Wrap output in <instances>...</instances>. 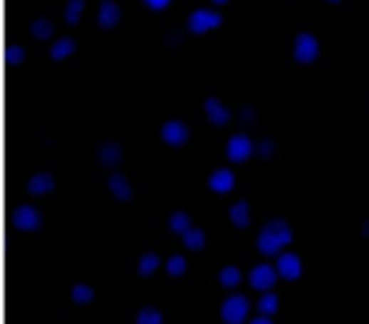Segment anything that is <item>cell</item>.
Returning <instances> with one entry per match:
<instances>
[{
    "label": "cell",
    "mask_w": 369,
    "mask_h": 324,
    "mask_svg": "<svg viewBox=\"0 0 369 324\" xmlns=\"http://www.w3.org/2000/svg\"><path fill=\"white\" fill-rule=\"evenodd\" d=\"M293 241V228L289 221L284 218H274L263 226L256 236V248L263 256H279L289 243Z\"/></svg>",
    "instance_id": "6da1fadb"
},
{
    "label": "cell",
    "mask_w": 369,
    "mask_h": 324,
    "mask_svg": "<svg viewBox=\"0 0 369 324\" xmlns=\"http://www.w3.org/2000/svg\"><path fill=\"white\" fill-rule=\"evenodd\" d=\"M291 56H293V61L301 64V66H311V64H316L321 56L319 36L313 34V31H301V34H296L293 46H291Z\"/></svg>",
    "instance_id": "7a4b0ae2"
},
{
    "label": "cell",
    "mask_w": 369,
    "mask_h": 324,
    "mask_svg": "<svg viewBox=\"0 0 369 324\" xmlns=\"http://www.w3.org/2000/svg\"><path fill=\"white\" fill-rule=\"evenodd\" d=\"M225 23L223 13H218L215 8H197L187 16V31L192 36H207L218 31L220 26Z\"/></svg>",
    "instance_id": "3957f363"
},
{
    "label": "cell",
    "mask_w": 369,
    "mask_h": 324,
    "mask_svg": "<svg viewBox=\"0 0 369 324\" xmlns=\"http://www.w3.org/2000/svg\"><path fill=\"white\" fill-rule=\"evenodd\" d=\"M251 299L246 294H228L220 304V317L225 324H243L251 314Z\"/></svg>",
    "instance_id": "277c9868"
},
{
    "label": "cell",
    "mask_w": 369,
    "mask_h": 324,
    "mask_svg": "<svg viewBox=\"0 0 369 324\" xmlns=\"http://www.w3.org/2000/svg\"><path fill=\"white\" fill-rule=\"evenodd\" d=\"M160 140L167 147H184L192 140V127L184 119H167L160 127Z\"/></svg>",
    "instance_id": "5b68a950"
},
{
    "label": "cell",
    "mask_w": 369,
    "mask_h": 324,
    "mask_svg": "<svg viewBox=\"0 0 369 324\" xmlns=\"http://www.w3.org/2000/svg\"><path fill=\"white\" fill-rule=\"evenodd\" d=\"M256 142L248 137V134H233L228 142H225V157L230 162H248L256 155Z\"/></svg>",
    "instance_id": "8992f818"
},
{
    "label": "cell",
    "mask_w": 369,
    "mask_h": 324,
    "mask_svg": "<svg viewBox=\"0 0 369 324\" xmlns=\"http://www.w3.org/2000/svg\"><path fill=\"white\" fill-rule=\"evenodd\" d=\"M279 281V268L274 263H256V266L248 271V284L256 291H269L276 286Z\"/></svg>",
    "instance_id": "52a82bcc"
},
{
    "label": "cell",
    "mask_w": 369,
    "mask_h": 324,
    "mask_svg": "<svg viewBox=\"0 0 369 324\" xmlns=\"http://www.w3.org/2000/svg\"><path fill=\"white\" fill-rule=\"evenodd\" d=\"M276 268H279V276L286 281H296L303 274V261L298 253L293 251H281L276 256Z\"/></svg>",
    "instance_id": "ba28073f"
},
{
    "label": "cell",
    "mask_w": 369,
    "mask_h": 324,
    "mask_svg": "<svg viewBox=\"0 0 369 324\" xmlns=\"http://www.w3.org/2000/svg\"><path fill=\"white\" fill-rule=\"evenodd\" d=\"M202 112H205L207 122L213 124V127H228L230 119H233L230 106L223 99H218V96H207L205 104H202Z\"/></svg>",
    "instance_id": "9c48e42d"
},
{
    "label": "cell",
    "mask_w": 369,
    "mask_h": 324,
    "mask_svg": "<svg viewBox=\"0 0 369 324\" xmlns=\"http://www.w3.org/2000/svg\"><path fill=\"white\" fill-rule=\"evenodd\" d=\"M122 21H124V13H122V8H119L117 0H104L99 6V11H96V26H99L101 31L119 29Z\"/></svg>",
    "instance_id": "30bf717a"
},
{
    "label": "cell",
    "mask_w": 369,
    "mask_h": 324,
    "mask_svg": "<svg viewBox=\"0 0 369 324\" xmlns=\"http://www.w3.org/2000/svg\"><path fill=\"white\" fill-rule=\"evenodd\" d=\"M43 221H46V216H43V211H38L36 206H31V203H26V206H21L18 208V213H16V223H18V228L21 231H38V228H43Z\"/></svg>",
    "instance_id": "8fae6325"
},
{
    "label": "cell",
    "mask_w": 369,
    "mask_h": 324,
    "mask_svg": "<svg viewBox=\"0 0 369 324\" xmlns=\"http://www.w3.org/2000/svg\"><path fill=\"white\" fill-rule=\"evenodd\" d=\"M235 183H238V178H235V173L230 168H215L213 173L207 175V188L218 193V196L230 193L235 188Z\"/></svg>",
    "instance_id": "7c38bea8"
},
{
    "label": "cell",
    "mask_w": 369,
    "mask_h": 324,
    "mask_svg": "<svg viewBox=\"0 0 369 324\" xmlns=\"http://www.w3.org/2000/svg\"><path fill=\"white\" fill-rule=\"evenodd\" d=\"M107 188H109V193L114 196V201H119V203H129L132 198H135V188H132V183H129V178L124 173H112L109 175Z\"/></svg>",
    "instance_id": "4fadbf2b"
},
{
    "label": "cell",
    "mask_w": 369,
    "mask_h": 324,
    "mask_svg": "<svg viewBox=\"0 0 369 324\" xmlns=\"http://www.w3.org/2000/svg\"><path fill=\"white\" fill-rule=\"evenodd\" d=\"M122 160H124V147L114 140L104 142V145L96 150V162H99L101 168H117Z\"/></svg>",
    "instance_id": "5bb4252c"
},
{
    "label": "cell",
    "mask_w": 369,
    "mask_h": 324,
    "mask_svg": "<svg viewBox=\"0 0 369 324\" xmlns=\"http://www.w3.org/2000/svg\"><path fill=\"white\" fill-rule=\"evenodd\" d=\"M51 191H56V175L53 173H36L33 178L28 180V193L33 198H43L48 196Z\"/></svg>",
    "instance_id": "9a60e30c"
},
{
    "label": "cell",
    "mask_w": 369,
    "mask_h": 324,
    "mask_svg": "<svg viewBox=\"0 0 369 324\" xmlns=\"http://www.w3.org/2000/svg\"><path fill=\"white\" fill-rule=\"evenodd\" d=\"M76 39H71V36H61V39H56L53 44H51V59L53 61H68L71 56H76Z\"/></svg>",
    "instance_id": "2e32d148"
},
{
    "label": "cell",
    "mask_w": 369,
    "mask_h": 324,
    "mask_svg": "<svg viewBox=\"0 0 369 324\" xmlns=\"http://www.w3.org/2000/svg\"><path fill=\"white\" fill-rule=\"evenodd\" d=\"M251 218H253L251 203H248V201H235V203H230V208H228V221L235 226V228H246V226H251Z\"/></svg>",
    "instance_id": "e0dca14e"
},
{
    "label": "cell",
    "mask_w": 369,
    "mask_h": 324,
    "mask_svg": "<svg viewBox=\"0 0 369 324\" xmlns=\"http://www.w3.org/2000/svg\"><path fill=\"white\" fill-rule=\"evenodd\" d=\"M256 307H258V312H261V314H269V317H274V314L281 309V299H279V294H276L274 289L261 291V296H258Z\"/></svg>",
    "instance_id": "ac0fdd59"
},
{
    "label": "cell",
    "mask_w": 369,
    "mask_h": 324,
    "mask_svg": "<svg viewBox=\"0 0 369 324\" xmlns=\"http://www.w3.org/2000/svg\"><path fill=\"white\" fill-rule=\"evenodd\" d=\"M218 281L225 289H235V286L243 284V271L238 266H233V263H228V266H223L218 271Z\"/></svg>",
    "instance_id": "d6986e66"
},
{
    "label": "cell",
    "mask_w": 369,
    "mask_h": 324,
    "mask_svg": "<svg viewBox=\"0 0 369 324\" xmlns=\"http://www.w3.org/2000/svg\"><path fill=\"white\" fill-rule=\"evenodd\" d=\"M53 34H56V26H53V21H48V18H36V21H31V36H33L36 41H51Z\"/></svg>",
    "instance_id": "ffe728a7"
},
{
    "label": "cell",
    "mask_w": 369,
    "mask_h": 324,
    "mask_svg": "<svg viewBox=\"0 0 369 324\" xmlns=\"http://www.w3.org/2000/svg\"><path fill=\"white\" fill-rule=\"evenodd\" d=\"M182 243L190 248V251H200L207 243V233L202 228H197V226H190V228L182 233Z\"/></svg>",
    "instance_id": "44dd1931"
},
{
    "label": "cell",
    "mask_w": 369,
    "mask_h": 324,
    "mask_svg": "<svg viewBox=\"0 0 369 324\" xmlns=\"http://www.w3.org/2000/svg\"><path fill=\"white\" fill-rule=\"evenodd\" d=\"M160 266H162V258H160V253L147 251V253H142L140 261H137V274H140V276H152Z\"/></svg>",
    "instance_id": "7402d4cb"
},
{
    "label": "cell",
    "mask_w": 369,
    "mask_h": 324,
    "mask_svg": "<svg viewBox=\"0 0 369 324\" xmlns=\"http://www.w3.org/2000/svg\"><path fill=\"white\" fill-rule=\"evenodd\" d=\"M86 11V0H66V6H63V21L68 26H76L81 18H84Z\"/></svg>",
    "instance_id": "603a6c76"
},
{
    "label": "cell",
    "mask_w": 369,
    "mask_h": 324,
    "mask_svg": "<svg viewBox=\"0 0 369 324\" xmlns=\"http://www.w3.org/2000/svg\"><path fill=\"white\" fill-rule=\"evenodd\" d=\"M71 299L73 304H91L96 299V289L91 284H86V281H78L71 289Z\"/></svg>",
    "instance_id": "cb8c5ba5"
},
{
    "label": "cell",
    "mask_w": 369,
    "mask_h": 324,
    "mask_svg": "<svg viewBox=\"0 0 369 324\" xmlns=\"http://www.w3.org/2000/svg\"><path fill=\"white\" fill-rule=\"evenodd\" d=\"M192 226V218H190V213H184V211H175L172 216L167 218V228L172 231V233L182 236L184 231Z\"/></svg>",
    "instance_id": "d4e9b609"
},
{
    "label": "cell",
    "mask_w": 369,
    "mask_h": 324,
    "mask_svg": "<svg viewBox=\"0 0 369 324\" xmlns=\"http://www.w3.org/2000/svg\"><path fill=\"white\" fill-rule=\"evenodd\" d=\"M135 324H165V314L157 307H145L137 312Z\"/></svg>",
    "instance_id": "484cf974"
},
{
    "label": "cell",
    "mask_w": 369,
    "mask_h": 324,
    "mask_svg": "<svg viewBox=\"0 0 369 324\" xmlns=\"http://www.w3.org/2000/svg\"><path fill=\"white\" fill-rule=\"evenodd\" d=\"M165 271H167L170 276H184L187 274V258L175 253V256H170L167 261H165Z\"/></svg>",
    "instance_id": "4316f807"
},
{
    "label": "cell",
    "mask_w": 369,
    "mask_h": 324,
    "mask_svg": "<svg viewBox=\"0 0 369 324\" xmlns=\"http://www.w3.org/2000/svg\"><path fill=\"white\" fill-rule=\"evenodd\" d=\"M175 0H142V6L152 13H162V11H170L172 8Z\"/></svg>",
    "instance_id": "83f0119b"
},
{
    "label": "cell",
    "mask_w": 369,
    "mask_h": 324,
    "mask_svg": "<svg viewBox=\"0 0 369 324\" xmlns=\"http://www.w3.org/2000/svg\"><path fill=\"white\" fill-rule=\"evenodd\" d=\"M256 155H261L263 160H266V157H274L276 155V142L271 140V137L269 140H261L258 142V147H256Z\"/></svg>",
    "instance_id": "f1b7e54d"
},
{
    "label": "cell",
    "mask_w": 369,
    "mask_h": 324,
    "mask_svg": "<svg viewBox=\"0 0 369 324\" xmlns=\"http://www.w3.org/2000/svg\"><path fill=\"white\" fill-rule=\"evenodd\" d=\"M246 324H276V322H274V319L269 317V314H261V312H258L256 317H251V319H248Z\"/></svg>",
    "instance_id": "f546056e"
},
{
    "label": "cell",
    "mask_w": 369,
    "mask_h": 324,
    "mask_svg": "<svg viewBox=\"0 0 369 324\" xmlns=\"http://www.w3.org/2000/svg\"><path fill=\"white\" fill-rule=\"evenodd\" d=\"M241 119H246V124H253V119H256V109H253V106L241 109Z\"/></svg>",
    "instance_id": "4dcf8cb0"
},
{
    "label": "cell",
    "mask_w": 369,
    "mask_h": 324,
    "mask_svg": "<svg viewBox=\"0 0 369 324\" xmlns=\"http://www.w3.org/2000/svg\"><path fill=\"white\" fill-rule=\"evenodd\" d=\"M324 3H329V6H339V3H344V0H324Z\"/></svg>",
    "instance_id": "1f68e13d"
},
{
    "label": "cell",
    "mask_w": 369,
    "mask_h": 324,
    "mask_svg": "<svg viewBox=\"0 0 369 324\" xmlns=\"http://www.w3.org/2000/svg\"><path fill=\"white\" fill-rule=\"evenodd\" d=\"M215 6H225V3H230V0H213Z\"/></svg>",
    "instance_id": "d6a6232c"
}]
</instances>
